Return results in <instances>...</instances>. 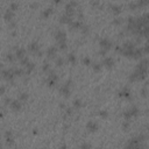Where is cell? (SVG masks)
<instances>
[{"mask_svg":"<svg viewBox=\"0 0 149 149\" xmlns=\"http://www.w3.org/2000/svg\"><path fill=\"white\" fill-rule=\"evenodd\" d=\"M137 113H139V108H137V107H135V106H133V107H130L129 110H127V111L124 113V116L128 120V119H130L132 116L137 115Z\"/></svg>","mask_w":149,"mask_h":149,"instance_id":"obj_1","label":"cell"},{"mask_svg":"<svg viewBox=\"0 0 149 149\" xmlns=\"http://www.w3.org/2000/svg\"><path fill=\"white\" fill-rule=\"evenodd\" d=\"M70 83H71V82L69 80V82H68V84L63 85V86L61 87V90H59L61 93H62L64 97H69V95H70Z\"/></svg>","mask_w":149,"mask_h":149,"instance_id":"obj_2","label":"cell"},{"mask_svg":"<svg viewBox=\"0 0 149 149\" xmlns=\"http://www.w3.org/2000/svg\"><path fill=\"white\" fill-rule=\"evenodd\" d=\"M55 37H56V40H57V42H63L66 38V34L63 30H57V33L55 34Z\"/></svg>","mask_w":149,"mask_h":149,"instance_id":"obj_3","label":"cell"},{"mask_svg":"<svg viewBox=\"0 0 149 149\" xmlns=\"http://www.w3.org/2000/svg\"><path fill=\"white\" fill-rule=\"evenodd\" d=\"M100 46H101V48H104V49L107 50V49H110L112 47V43L108 38H101L100 40Z\"/></svg>","mask_w":149,"mask_h":149,"instance_id":"obj_4","label":"cell"},{"mask_svg":"<svg viewBox=\"0 0 149 149\" xmlns=\"http://www.w3.org/2000/svg\"><path fill=\"white\" fill-rule=\"evenodd\" d=\"M11 108L13 111H20L21 110V101L20 100H12L11 101Z\"/></svg>","mask_w":149,"mask_h":149,"instance_id":"obj_5","label":"cell"},{"mask_svg":"<svg viewBox=\"0 0 149 149\" xmlns=\"http://www.w3.org/2000/svg\"><path fill=\"white\" fill-rule=\"evenodd\" d=\"M86 128L89 132H97L98 130V124L94 121H89L86 125Z\"/></svg>","mask_w":149,"mask_h":149,"instance_id":"obj_6","label":"cell"},{"mask_svg":"<svg viewBox=\"0 0 149 149\" xmlns=\"http://www.w3.org/2000/svg\"><path fill=\"white\" fill-rule=\"evenodd\" d=\"M103 64L106 65L107 68H112V66L114 65V59H113L112 57H105L104 61H103Z\"/></svg>","mask_w":149,"mask_h":149,"instance_id":"obj_7","label":"cell"},{"mask_svg":"<svg viewBox=\"0 0 149 149\" xmlns=\"http://www.w3.org/2000/svg\"><path fill=\"white\" fill-rule=\"evenodd\" d=\"M2 76H4V78H6L8 80H12L13 77H14V74H13L12 70H4L2 71Z\"/></svg>","mask_w":149,"mask_h":149,"instance_id":"obj_8","label":"cell"},{"mask_svg":"<svg viewBox=\"0 0 149 149\" xmlns=\"http://www.w3.org/2000/svg\"><path fill=\"white\" fill-rule=\"evenodd\" d=\"M13 18H14V12H12L11 9H8V11L5 13V20L11 22V21L13 20Z\"/></svg>","mask_w":149,"mask_h":149,"instance_id":"obj_9","label":"cell"},{"mask_svg":"<svg viewBox=\"0 0 149 149\" xmlns=\"http://www.w3.org/2000/svg\"><path fill=\"white\" fill-rule=\"evenodd\" d=\"M28 49H29L30 51H35V53H36L37 50H40V47H38L37 42H33V43H30V44L28 46Z\"/></svg>","mask_w":149,"mask_h":149,"instance_id":"obj_10","label":"cell"},{"mask_svg":"<svg viewBox=\"0 0 149 149\" xmlns=\"http://www.w3.org/2000/svg\"><path fill=\"white\" fill-rule=\"evenodd\" d=\"M71 18H72V17H70V15H68V14L65 13L64 15H62L61 22H62V23H70V22H71Z\"/></svg>","mask_w":149,"mask_h":149,"instance_id":"obj_11","label":"cell"},{"mask_svg":"<svg viewBox=\"0 0 149 149\" xmlns=\"http://www.w3.org/2000/svg\"><path fill=\"white\" fill-rule=\"evenodd\" d=\"M111 12L113 14H120V13H121V7H120V6H116V5H112Z\"/></svg>","mask_w":149,"mask_h":149,"instance_id":"obj_12","label":"cell"},{"mask_svg":"<svg viewBox=\"0 0 149 149\" xmlns=\"http://www.w3.org/2000/svg\"><path fill=\"white\" fill-rule=\"evenodd\" d=\"M56 51H57L56 47H50V48L47 50V55L49 56V57H54V56L56 55Z\"/></svg>","mask_w":149,"mask_h":149,"instance_id":"obj_13","label":"cell"},{"mask_svg":"<svg viewBox=\"0 0 149 149\" xmlns=\"http://www.w3.org/2000/svg\"><path fill=\"white\" fill-rule=\"evenodd\" d=\"M25 56H26V50H25L23 48H20V49L17 50V57H18V58L21 59V58H23Z\"/></svg>","mask_w":149,"mask_h":149,"instance_id":"obj_14","label":"cell"},{"mask_svg":"<svg viewBox=\"0 0 149 149\" xmlns=\"http://www.w3.org/2000/svg\"><path fill=\"white\" fill-rule=\"evenodd\" d=\"M120 97H126V98H129L130 97V92H129V90L127 89V87H125L122 91H120Z\"/></svg>","mask_w":149,"mask_h":149,"instance_id":"obj_15","label":"cell"},{"mask_svg":"<svg viewBox=\"0 0 149 149\" xmlns=\"http://www.w3.org/2000/svg\"><path fill=\"white\" fill-rule=\"evenodd\" d=\"M26 66H27V74H30V72H32V70L35 68V64H34V63L28 62V63L26 64Z\"/></svg>","mask_w":149,"mask_h":149,"instance_id":"obj_16","label":"cell"},{"mask_svg":"<svg viewBox=\"0 0 149 149\" xmlns=\"http://www.w3.org/2000/svg\"><path fill=\"white\" fill-rule=\"evenodd\" d=\"M19 100H20V101H26V100H28V93L22 92L20 95H19Z\"/></svg>","mask_w":149,"mask_h":149,"instance_id":"obj_17","label":"cell"},{"mask_svg":"<svg viewBox=\"0 0 149 149\" xmlns=\"http://www.w3.org/2000/svg\"><path fill=\"white\" fill-rule=\"evenodd\" d=\"M70 23H71V28H72V29H77V28H78V27H82V23H80V22H79V21H74V22H70Z\"/></svg>","mask_w":149,"mask_h":149,"instance_id":"obj_18","label":"cell"},{"mask_svg":"<svg viewBox=\"0 0 149 149\" xmlns=\"http://www.w3.org/2000/svg\"><path fill=\"white\" fill-rule=\"evenodd\" d=\"M92 68H93V70H94L95 72H98V71H100V69H101V65H100L99 63H93Z\"/></svg>","mask_w":149,"mask_h":149,"instance_id":"obj_19","label":"cell"},{"mask_svg":"<svg viewBox=\"0 0 149 149\" xmlns=\"http://www.w3.org/2000/svg\"><path fill=\"white\" fill-rule=\"evenodd\" d=\"M51 13H53V8H48V9H46V11L43 12V17H44V18H48Z\"/></svg>","mask_w":149,"mask_h":149,"instance_id":"obj_20","label":"cell"},{"mask_svg":"<svg viewBox=\"0 0 149 149\" xmlns=\"http://www.w3.org/2000/svg\"><path fill=\"white\" fill-rule=\"evenodd\" d=\"M18 8H19V5L18 4H15V2H13V4H11V6H9L8 9H11L12 12H14V11H17Z\"/></svg>","mask_w":149,"mask_h":149,"instance_id":"obj_21","label":"cell"},{"mask_svg":"<svg viewBox=\"0 0 149 149\" xmlns=\"http://www.w3.org/2000/svg\"><path fill=\"white\" fill-rule=\"evenodd\" d=\"M63 63H64V59H63L62 57H58V58L56 59V65H57V66H62Z\"/></svg>","mask_w":149,"mask_h":149,"instance_id":"obj_22","label":"cell"},{"mask_svg":"<svg viewBox=\"0 0 149 149\" xmlns=\"http://www.w3.org/2000/svg\"><path fill=\"white\" fill-rule=\"evenodd\" d=\"M82 105H83V104H82V101H80L79 99H77V100H74V106L76 107V108L82 107Z\"/></svg>","mask_w":149,"mask_h":149,"instance_id":"obj_23","label":"cell"},{"mask_svg":"<svg viewBox=\"0 0 149 149\" xmlns=\"http://www.w3.org/2000/svg\"><path fill=\"white\" fill-rule=\"evenodd\" d=\"M68 59H69V62H71V63H74V62H76V57H74V54H69V55H68Z\"/></svg>","mask_w":149,"mask_h":149,"instance_id":"obj_24","label":"cell"},{"mask_svg":"<svg viewBox=\"0 0 149 149\" xmlns=\"http://www.w3.org/2000/svg\"><path fill=\"white\" fill-rule=\"evenodd\" d=\"M28 62H29V59H28V57H27V56H25L23 58H21V64H22V65H26Z\"/></svg>","mask_w":149,"mask_h":149,"instance_id":"obj_25","label":"cell"},{"mask_svg":"<svg viewBox=\"0 0 149 149\" xmlns=\"http://www.w3.org/2000/svg\"><path fill=\"white\" fill-rule=\"evenodd\" d=\"M147 2H148V0H139L137 1V6H145V5H147Z\"/></svg>","mask_w":149,"mask_h":149,"instance_id":"obj_26","label":"cell"},{"mask_svg":"<svg viewBox=\"0 0 149 149\" xmlns=\"http://www.w3.org/2000/svg\"><path fill=\"white\" fill-rule=\"evenodd\" d=\"M14 74L22 76V74H23V70H22V69H15V70H14Z\"/></svg>","mask_w":149,"mask_h":149,"instance_id":"obj_27","label":"cell"},{"mask_svg":"<svg viewBox=\"0 0 149 149\" xmlns=\"http://www.w3.org/2000/svg\"><path fill=\"white\" fill-rule=\"evenodd\" d=\"M129 126H130L129 121H125V122L122 124V128H124L125 130H127V129H128V127H129Z\"/></svg>","mask_w":149,"mask_h":149,"instance_id":"obj_28","label":"cell"},{"mask_svg":"<svg viewBox=\"0 0 149 149\" xmlns=\"http://www.w3.org/2000/svg\"><path fill=\"white\" fill-rule=\"evenodd\" d=\"M112 23H113V25H121V23H122V20L118 18V19H115V20H113Z\"/></svg>","mask_w":149,"mask_h":149,"instance_id":"obj_29","label":"cell"},{"mask_svg":"<svg viewBox=\"0 0 149 149\" xmlns=\"http://www.w3.org/2000/svg\"><path fill=\"white\" fill-rule=\"evenodd\" d=\"M6 58H7L9 62H13V61H14V55H12V54H7V55H6Z\"/></svg>","mask_w":149,"mask_h":149,"instance_id":"obj_30","label":"cell"},{"mask_svg":"<svg viewBox=\"0 0 149 149\" xmlns=\"http://www.w3.org/2000/svg\"><path fill=\"white\" fill-rule=\"evenodd\" d=\"M58 44H59V48H61V49H65V48H66V43H65V41H63V42H58Z\"/></svg>","mask_w":149,"mask_h":149,"instance_id":"obj_31","label":"cell"},{"mask_svg":"<svg viewBox=\"0 0 149 149\" xmlns=\"http://www.w3.org/2000/svg\"><path fill=\"white\" fill-rule=\"evenodd\" d=\"M83 63H84L85 65H90V63H91V61H90V58H89V57H85V58L83 59Z\"/></svg>","mask_w":149,"mask_h":149,"instance_id":"obj_32","label":"cell"},{"mask_svg":"<svg viewBox=\"0 0 149 149\" xmlns=\"http://www.w3.org/2000/svg\"><path fill=\"white\" fill-rule=\"evenodd\" d=\"M136 7H137V5H136L135 2H132V4H129V8H130V9H133V11H134Z\"/></svg>","mask_w":149,"mask_h":149,"instance_id":"obj_33","label":"cell"},{"mask_svg":"<svg viewBox=\"0 0 149 149\" xmlns=\"http://www.w3.org/2000/svg\"><path fill=\"white\" fill-rule=\"evenodd\" d=\"M108 115V113L106 111H100V116H103V118H106Z\"/></svg>","mask_w":149,"mask_h":149,"instance_id":"obj_34","label":"cell"},{"mask_svg":"<svg viewBox=\"0 0 149 149\" xmlns=\"http://www.w3.org/2000/svg\"><path fill=\"white\" fill-rule=\"evenodd\" d=\"M49 68H50V66H49V63H44V65H43V70L47 71V70H49Z\"/></svg>","mask_w":149,"mask_h":149,"instance_id":"obj_35","label":"cell"},{"mask_svg":"<svg viewBox=\"0 0 149 149\" xmlns=\"http://www.w3.org/2000/svg\"><path fill=\"white\" fill-rule=\"evenodd\" d=\"M5 93V86H0V94Z\"/></svg>","mask_w":149,"mask_h":149,"instance_id":"obj_36","label":"cell"},{"mask_svg":"<svg viewBox=\"0 0 149 149\" xmlns=\"http://www.w3.org/2000/svg\"><path fill=\"white\" fill-rule=\"evenodd\" d=\"M15 26H17V23H15V22H11V23H9V27H12V28H14Z\"/></svg>","mask_w":149,"mask_h":149,"instance_id":"obj_37","label":"cell"},{"mask_svg":"<svg viewBox=\"0 0 149 149\" xmlns=\"http://www.w3.org/2000/svg\"><path fill=\"white\" fill-rule=\"evenodd\" d=\"M146 92H147V89H146V87H145V89H143V90H142V95H143V97H145V95H146Z\"/></svg>","mask_w":149,"mask_h":149,"instance_id":"obj_38","label":"cell"},{"mask_svg":"<svg viewBox=\"0 0 149 149\" xmlns=\"http://www.w3.org/2000/svg\"><path fill=\"white\" fill-rule=\"evenodd\" d=\"M5 101H6V104H11V101H12V99H9V98H7V99H6Z\"/></svg>","mask_w":149,"mask_h":149,"instance_id":"obj_39","label":"cell"},{"mask_svg":"<svg viewBox=\"0 0 149 149\" xmlns=\"http://www.w3.org/2000/svg\"><path fill=\"white\" fill-rule=\"evenodd\" d=\"M53 1H54V2H55V4H58V2H59V1H61V0H53Z\"/></svg>","mask_w":149,"mask_h":149,"instance_id":"obj_40","label":"cell"},{"mask_svg":"<svg viewBox=\"0 0 149 149\" xmlns=\"http://www.w3.org/2000/svg\"><path fill=\"white\" fill-rule=\"evenodd\" d=\"M0 69H2V64L1 63H0Z\"/></svg>","mask_w":149,"mask_h":149,"instance_id":"obj_41","label":"cell"}]
</instances>
